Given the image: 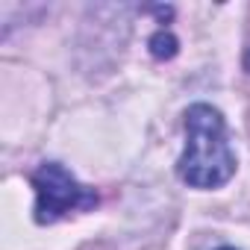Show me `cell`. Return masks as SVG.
<instances>
[{
	"label": "cell",
	"mask_w": 250,
	"mask_h": 250,
	"mask_svg": "<svg viewBox=\"0 0 250 250\" xmlns=\"http://www.w3.org/2000/svg\"><path fill=\"white\" fill-rule=\"evenodd\" d=\"M244 68L250 71V50H247V56H244Z\"/></svg>",
	"instance_id": "cell-4"
},
{
	"label": "cell",
	"mask_w": 250,
	"mask_h": 250,
	"mask_svg": "<svg viewBox=\"0 0 250 250\" xmlns=\"http://www.w3.org/2000/svg\"><path fill=\"white\" fill-rule=\"evenodd\" d=\"M183 183L191 188H218L235 174V153L227 142L224 118L209 103L186 112V153L177 162Z\"/></svg>",
	"instance_id": "cell-1"
},
{
	"label": "cell",
	"mask_w": 250,
	"mask_h": 250,
	"mask_svg": "<svg viewBox=\"0 0 250 250\" xmlns=\"http://www.w3.org/2000/svg\"><path fill=\"white\" fill-rule=\"evenodd\" d=\"M150 50H153V56H156V59H171V56L177 53V39H174L171 33L159 30V33L150 39Z\"/></svg>",
	"instance_id": "cell-3"
},
{
	"label": "cell",
	"mask_w": 250,
	"mask_h": 250,
	"mask_svg": "<svg viewBox=\"0 0 250 250\" xmlns=\"http://www.w3.org/2000/svg\"><path fill=\"white\" fill-rule=\"evenodd\" d=\"M218 250H235V247H218Z\"/></svg>",
	"instance_id": "cell-5"
},
{
	"label": "cell",
	"mask_w": 250,
	"mask_h": 250,
	"mask_svg": "<svg viewBox=\"0 0 250 250\" xmlns=\"http://www.w3.org/2000/svg\"><path fill=\"white\" fill-rule=\"evenodd\" d=\"M33 188H36V221L39 224H56L71 212H85L97 206V191L83 186L59 162H44L33 174Z\"/></svg>",
	"instance_id": "cell-2"
}]
</instances>
